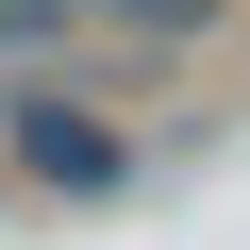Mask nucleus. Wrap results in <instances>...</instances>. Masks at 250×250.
Returning <instances> with one entry per match:
<instances>
[{"mask_svg":"<svg viewBox=\"0 0 250 250\" xmlns=\"http://www.w3.org/2000/svg\"><path fill=\"white\" fill-rule=\"evenodd\" d=\"M233 17H250V0H83L100 50H217Z\"/></svg>","mask_w":250,"mask_h":250,"instance_id":"2","label":"nucleus"},{"mask_svg":"<svg viewBox=\"0 0 250 250\" xmlns=\"http://www.w3.org/2000/svg\"><path fill=\"white\" fill-rule=\"evenodd\" d=\"M134 167H150V134L83 67H17V83H0V184H17V200H117Z\"/></svg>","mask_w":250,"mask_h":250,"instance_id":"1","label":"nucleus"},{"mask_svg":"<svg viewBox=\"0 0 250 250\" xmlns=\"http://www.w3.org/2000/svg\"><path fill=\"white\" fill-rule=\"evenodd\" d=\"M67 50H100L83 0H0V83H17V67H67Z\"/></svg>","mask_w":250,"mask_h":250,"instance_id":"3","label":"nucleus"},{"mask_svg":"<svg viewBox=\"0 0 250 250\" xmlns=\"http://www.w3.org/2000/svg\"><path fill=\"white\" fill-rule=\"evenodd\" d=\"M0 217H17V184H0Z\"/></svg>","mask_w":250,"mask_h":250,"instance_id":"4","label":"nucleus"}]
</instances>
